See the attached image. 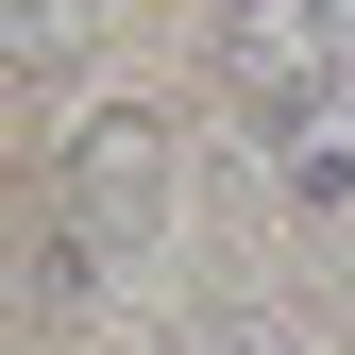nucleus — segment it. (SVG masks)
Returning <instances> with one entry per match:
<instances>
[{
  "label": "nucleus",
  "mask_w": 355,
  "mask_h": 355,
  "mask_svg": "<svg viewBox=\"0 0 355 355\" xmlns=\"http://www.w3.org/2000/svg\"><path fill=\"white\" fill-rule=\"evenodd\" d=\"M169 203H187V119L169 102H85L51 136V237H34V304H102V271H153Z\"/></svg>",
  "instance_id": "f257e3e1"
},
{
  "label": "nucleus",
  "mask_w": 355,
  "mask_h": 355,
  "mask_svg": "<svg viewBox=\"0 0 355 355\" xmlns=\"http://www.w3.org/2000/svg\"><path fill=\"white\" fill-rule=\"evenodd\" d=\"M203 68L237 119H288V102H338L355 51H338V0H203Z\"/></svg>",
  "instance_id": "f03ea898"
},
{
  "label": "nucleus",
  "mask_w": 355,
  "mask_h": 355,
  "mask_svg": "<svg viewBox=\"0 0 355 355\" xmlns=\"http://www.w3.org/2000/svg\"><path fill=\"white\" fill-rule=\"evenodd\" d=\"M0 51H17V85H68V68H85V0H17Z\"/></svg>",
  "instance_id": "7ed1b4c3"
},
{
  "label": "nucleus",
  "mask_w": 355,
  "mask_h": 355,
  "mask_svg": "<svg viewBox=\"0 0 355 355\" xmlns=\"http://www.w3.org/2000/svg\"><path fill=\"white\" fill-rule=\"evenodd\" d=\"M338 51H355V0H338Z\"/></svg>",
  "instance_id": "20e7f679"
},
{
  "label": "nucleus",
  "mask_w": 355,
  "mask_h": 355,
  "mask_svg": "<svg viewBox=\"0 0 355 355\" xmlns=\"http://www.w3.org/2000/svg\"><path fill=\"white\" fill-rule=\"evenodd\" d=\"M338 237H355V220H338ZM338 304H355V271H338Z\"/></svg>",
  "instance_id": "39448f33"
}]
</instances>
